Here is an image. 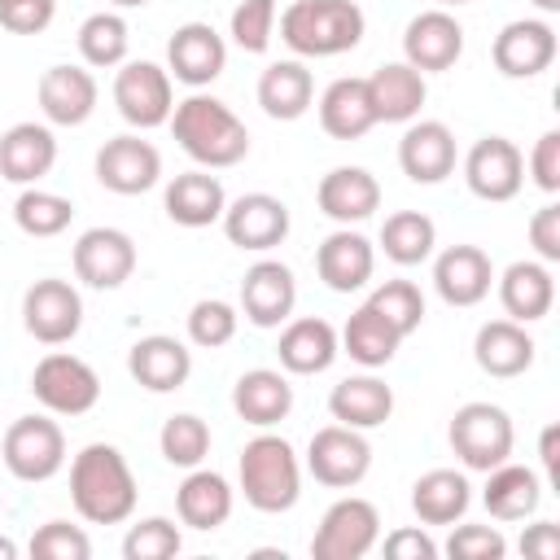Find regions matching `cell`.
I'll return each mask as SVG.
<instances>
[{"instance_id": "cb8c5ba5", "label": "cell", "mask_w": 560, "mask_h": 560, "mask_svg": "<svg viewBox=\"0 0 560 560\" xmlns=\"http://www.w3.org/2000/svg\"><path fill=\"white\" fill-rule=\"evenodd\" d=\"M315 271L332 293H354L372 280L376 271V249L363 232L337 228L332 236H324V245L315 249Z\"/></svg>"}, {"instance_id": "f907efd6", "label": "cell", "mask_w": 560, "mask_h": 560, "mask_svg": "<svg viewBox=\"0 0 560 560\" xmlns=\"http://www.w3.org/2000/svg\"><path fill=\"white\" fill-rule=\"evenodd\" d=\"M57 13V0H0V26L13 35H39Z\"/></svg>"}, {"instance_id": "484cf974", "label": "cell", "mask_w": 560, "mask_h": 560, "mask_svg": "<svg viewBox=\"0 0 560 560\" xmlns=\"http://www.w3.org/2000/svg\"><path fill=\"white\" fill-rule=\"evenodd\" d=\"M534 337L525 332V324L516 319H490L477 328L472 337V359L486 376H499V381H512L521 372L534 368Z\"/></svg>"}, {"instance_id": "d590c367", "label": "cell", "mask_w": 560, "mask_h": 560, "mask_svg": "<svg viewBox=\"0 0 560 560\" xmlns=\"http://www.w3.org/2000/svg\"><path fill=\"white\" fill-rule=\"evenodd\" d=\"M481 503L494 521H529L542 503V481L534 468L525 464H499L486 472V490H481Z\"/></svg>"}, {"instance_id": "44dd1931", "label": "cell", "mask_w": 560, "mask_h": 560, "mask_svg": "<svg viewBox=\"0 0 560 560\" xmlns=\"http://www.w3.org/2000/svg\"><path fill=\"white\" fill-rule=\"evenodd\" d=\"M494 284V262L481 245H446L433 262V289L446 306H477Z\"/></svg>"}, {"instance_id": "11a10c76", "label": "cell", "mask_w": 560, "mask_h": 560, "mask_svg": "<svg viewBox=\"0 0 560 560\" xmlns=\"http://www.w3.org/2000/svg\"><path fill=\"white\" fill-rule=\"evenodd\" d=\"M521 551L534 556V560H556V556H560V529H556V521H534V525H525Z\"/></svg>"}, {"instance_id": "83f0119b", "label": "cell", "mask_w": 560, "mask_h": 560, "mask_svg": "<svg viewBox=\"0 0 560 560\" xmlns=\"http://www.w3.org/2000/svg\"><path fill=\"white\" fill-rule=\"evenodd\" d=\"M280 368L293 372V376H315L324 368H332V359L341 354V341H337V328L319 315H302V319H289L284 332H280Z\"/></svg>"}, {"instance_id": "b9f144b4", "label": "cell", "mask_w": 560, "mask_h": 560, "mask_svg": "<svg viewBox=\"0 0 560 560\" xmlns=\"http://www.w3.org/2000/svg\"><path fill=\"white\" fill-rule=\"evenodd\" d=\"M70 219H74L70 197L48 192V188H35V184L22 188V197L13 201V223H18L26 236H39V241L61 236V232L70 228Z\"/></svg>"}, {"instance_id": "f5cc1de1", "label": "cell", "mask_w": 560, "mask_h": 560, "mask_svg": "<svg viewBox=\"0 0 560 560\" xmlns=\"http://www.w3.org/2000/svg\"><path fill=\"white\" fill-rule=\"evenodd\" d=\"M529 245H534V254H538V262H560V206L556 201H547L542 210H534V219H529Z\"/></svg>"}, {"instance_id": "836d02e7", "label": "cell", "mask_w": 560, "mask_h": 560, "mask_svg": "<svg viewBox=\"0 0 560 560\" xmlns=\"http://www.w3.org/2000/svg\"><path fill=\"white\" fill-rule=\"evenodd\" d=\"M175 512H179V521L188 529H201V534L219 529L232 516V486H228V477L210 472L201 464L188 468V477L175 490Z\"/></svg>"}, {"instance_id": "ac0fdd59", "label": "cell", "mask_w": 560, "mask_h": 560, "mask_svg": "<svg viewBox=\"0 0 560 560\" xmlns=\"http://www.w3.org/2000/svg\"><path fill=\"white\" fill-rule=\"evenodd\" d=\"M494 70L508 79H534L556 61V31L542 18H516L508 22L490 44Z\"/></svg>"}, {"instance_id": "7c38bea8", "label": "cell", "mask_w": 560, "mask_h": 560, "mask_svg": "<svg viewBox=\"0 0 560 560\" xmlns=\"http://www.w3.org/2000/svg\"><path fill=\"white\" fill-rule=\"evenodd\" d=\"M464 179L481 201H512L525 184V153L508 136H481L464 158Z\"/></svg>"}, {"instance_id": "9f6ffc18", "label": "cell", "mask_w": 560, "mask_h": 560, "mask_svg": "<svg viewBox=\"0 0 560 560\" xmlns=\"http://www.w3.org/2000/svg\"><path fill=\"white\" fill-rule=\"evenodd\" d=\"M538 455H542V472L547 486H560V424H547L538 438Z\"/></svg>"}, {"instance_id": "603a6c76", "label": "cell", "mask_w": 560, "mask_h": 560, "mask_svg": "<svg viewBox=\"0 0 560 560\" xmlns=\"http://www.w3.org/2000/svg\"><path fill=\"white\" fill-rule=\"evenodd\" d=\"M127 372L140 389L149 394H171L188 381L192 372V350L179 341V337H166V332H153V337H140L131 350H127Z\"/></svg>"}, {"instance_id": "816d5d0a", "label": "cell", "mask_w": 560, "mask_h": 560, "mask_svg": "<svg viewBox=\"0 0 560 560\" xmlns=\"http://www.w3.org/2000/svg\"><path fill=\"white\" fill-rule=\"evenodd\" d=\"M529 175L542 192H560V131H542L529 149Z\"/></svg>"}, {"instance_id": "7a4b0ae2", "label": "cell", "mask_w": 560, "mask_h": 560, "mask_svg": "<svg viewBox=\"0 0 560 560\" xmlns=\"http://www.w3.org/2000/svg\"><path fill=\"white\" fill-rule=\"evenodd\" d=\"M166 122H171L179 149H184L197 166H206V171L236 166V162L249 153V127H245L219 96L192 92L188 101H175V109H171Z\"/></svg>"}, {"instance_id": "c3c4849f", "label": "cell", "mask_w": 560, "mask_h": 560, "mask_svg": "<svg viewBox=\"0 0 560 560\" xmlns=\"http://www.w3.org/2000/svg\"><path fill=\"white\" fill-rule=\"evenodd\" d=\"M31 556L39 560H88L92 556V542L79 525L70 521H48L31 534Z\"/></svg>"}, {"instance_id": "ab89813d", "label": "cell", "mask_w": 560, "mask_h": 560, "mask_svg": "<svg viewBox=\"0 0 560 560\" xmlns=\"http://www.w3.org/2000/svg\"><path fill=\"white\" fill-rule=\"evenodd\" d=\"M433 245H438V228H433V219L420 214V210H394V214L385 219V228H381V249H385V258L398 262V267L424 262V258L433 254Z\"/></svg>"}, {"instance_id": "f6af8a7d", "label": "cell", "mask_w": 560, "mask_h": 560, "mask_svg": "<svg viewBox=\"0 0 560 560\" xmlns=\"http://www.w3.org/2000/svg\"><path fill=\"white\" fill-rule=\"evenodd\" d=\"M236 324H241V315H236L232 302H223V298H201V302H192V311H188V341L201 346V350H219V346H228V341L236 337Z\"/></svg>"}, {"instance_id": "ba28073f", "label": "cell", "mask_w": 560, "mask_h": 560, "mask_svg": "<svg viewBox=\"0 0 560 560\" xmlns=\"http://www.w3.org/2000/svg\"><path fill=\"white\" fill-rule=\"evenodd\" d=\"M381 542V512L372 499L346 494L337 499L324 516L319 529L311 538V556L315 560H359Z\"/></svg>"}, {"instance_id": "277c9868", "label": "cell", "mask_w": 560, "mask_h": 560, "mask_svg": "<svg viewBox=\"0 0 560 560\" xmlns=\"http://www.w3.org/2000/svg\"><path fill=\"white\" fill-rule=\"evenodd\" d=\"M363 9L354 0H293L280 13V39L298 57H337L363 39Z\"/></svg>"}, {"instance_id": "680465c9", "label": "cell", "mask_w": 560, "mask_h": 560, "mask_svg": "<svg viewBox=\"0 0 560 560\" xmlns=\"http://www.w3.org/2000/svg\"><path fill=\"white\" fill-rule=\"evenodd\" d=\"M534 9H542V13H560V0H534Z\"/></svg>"}, {"instance_id": "bcb514c9", "label": "cell", "mask_w": 560, "mask_h": 560, "mask_svg": "<svg viewBox=\"0 0 560 560\" xmlns=\"http://www.w3.org/2000/svg\"><path fill=\"white\" fill-rule=\"evenodd\" d=\"M228 35L241 52H267L276 35V0H241L232 9Z\"/></svg>"}, {"instance_id": "2e32d148", "label": "cell", "mask_w": 560, "mask_h": 560, "mask_svg": "<svg viewBox=\"0 0 560 560\" xmlns=\"http://www.w3.org/2000/svg\"><path fill=\"white\" fill-rule=\"evenodd\" d=\"M223 66H228V44L210 22H184L166 39V74H175L188 88L214 83Z\"/></svg>"}, {"instance_id": "5b68a950", "label": "cell", "mask_w": 560, "mask_h": 560, "mask_svg": "<svg viewBox=\"0 0 560 560\" xmlns=\"http://www.w3.org/2000/svg\"><path fill=\"white\" fill-rule=\"evenodd\" d=\"M451 451L459 455L464 468L472 472H490L499 468L508 455H512V416L494 402H464L455 416H451Z\"/></svg>"}, {"instance_id": "5bb4252c", "label": "cell", "mask_w": 560, "mask_h": 560, "mask_svg": "<svg viewBox=\"0 0 560 560\" xmlns=\"http://www.w3.org/2000/svg\"><path fill=\"white\" fill-rule=\"evenodd\" d=\"M136 271V241L122 228H88L74 241V276L88 289H118Z\"/></svg>"}, {"instance_id": "7bdbcfd3", "label": "cell", "mask_w": 560, "mask_h": 560, "mask_svg": "<svg viewBox=\"0 0 560 560\" xmlns=\"http://www.w3.org/2000/svg\"><path fill=\"white\" fill-rule=\"evenodd\" d=\"M158 446H162V459L175 464V468H197L206 455H210V424L192 411H179L162 424L158 433Z\"/></svg>"}, {"instance_id": "6da1fadb", "label": "cell", "mask_w": 560, "mask_h": 560, "mask_svg": "<svg viewBox=\"0 0 560 560\" xmlns=\"http://www.w3.org/2000/svg\"><path fill=\"white\" fill-rule=\"evenodd\" d=\"M136 472L109 442H88L70 464V499L88 525H122L136 512Z\"/></svg>"}, {"instance_id": "1f68e13d", "label": "cell", "mask_w": 560, "mask_h": 560, "mask_svg": "<svg viewBox=\"0 0 560 560\" xmlns=\"http://www.w3.org/2000/svg\"><path fill=\"white\" fill-rule=\"evenodd\" d=\"M162 206H166L171 223H179V228H210V223L223 219L228 192H223L219 175H210V171H184V175H175L166 184Z\"/></svg>"}, {"instance_id": "91938a15", "label": "cell", "mask_w": 560, "mask_h": 560, "mask_svg": "<svg viewBox=\"0 0 560 560\" xmlns=\"http://www.w3.org/2000/svg\"><path fill=\"white\" fill-rule=\"evenodd\" d=\"M109 4H118V9H140V4H149V0H109Z\"/></svg>"}, {"instance_id": "e0dca14e", "label": "cell", "mask_w": 560, "mask_h": 560, "mask_svg": "<svg viewBox=\"0 0 560 560\" xmlns=\"http://www.w3.org/2000/svg\"><path fill=\"white\" fill-rule=\"evenodd\" d=\"M298 306V280L284 262L258 258L241 276V311L254 328H280Z\"/></svg>"}, {"instance_id": "ffe728a7", "label": "cell", "mask_w": 560, "mask_h": 560, "mask_svg": "<svg viewBox=\"0 0 560 560\" xmlns=\"http://www.w3.org/2000/svg\"><path fill=\"white\" fill-rule=\"evenodd\" d=\"M398 166L411 184H442L455 171V131L438 118H411L398 140Z\"/></svg>"}, {"instance_id": "30bf717a", "label": "cell", "mask_w": 560, "mask_h": 560, "mask_svg": "<svg viewBox=\"0 0 560 560\" xmlns=\"http://www.w3.org/2000/svg\"><path fill=\"white\" fill-rule=\"evenodd\" d=\"M22 324L35 341L44 346H66L79 337L83 328V298L70 280H57V276H44L26 289L22 298Z\"/></svg>"}, {"instance_id": "d6986e66", "label": "cell", "mask_w": 560, "mask_h": 560, "mask_svg": "<svg viewBox=\"0 0 560 560\" xmlns=\"http://www.w3.org/2000/svg\"><path fill=\"white\" fill-rule=\"evenodd\" d=\"M459 57H464V26L446 9H424L407 22V31H402L407 66L429 74V70H451Z\"/></svg>"}, {"instance_id": "681fc988", "label": "cell", "mask_w": 560, "mask_h": 560, "mask_svg": "<svg viewBox=\"0 0 560 560\" xmlns=\"http://www.w3.org/2000/svg\"><path fill=\"white\" fill-rule=\"evenodd\" d=\"M508 538L494 525H455L446 538V556L455 560H503Z\"/></svg>"}, {"instance_id": "f546056e", "label": "cell", "mask_w": 560, "mask_h": 560, "mask_svg": "<svg viewBox=\"0 0 560 560\" xmlns=\"http://www.w3.org/2000/svg\"><path fill=\"white\" fill-rule=\"evenodd\" d=\"M368 96L376 109V122H411L429 96V83L407 61H385L368 74Z\"/></svg>"}, {"instance_id": "4316f807", "label": "cell", "mask_w": 560, "mask_h": 560, "mask_svg": "<svg viewBox=\"0 0 560 560\" xmlns=\"http://www.w3.org/2000/svg\"><path fill=\"white\" fill-rule=\"evenodd\" d=\"M315 201H319V210L332 219V223H363L368 214H376V206H381V184H376V175L372 171H363V166H332L324 179H319V188H315Z\"/></svg>"}, {"instance_id": "6f0895ef", "label": "cell", "mask_w": 560, "mask_h": 560, "mask_svg": "<svg viewBox=\"0 0 560 560\" xmlns=\"http://www.w3.org/2000/svg\"><path fill=\"white\" fill-rule=\"evenodd\" d=\"M13 556H18V547L9 538H0V560H13Z\"/></svg>"}, {"instance_id": "d6a6232c", "label": "cell", "mask_w": 560, "mask_h": 560, "mask_svg": "<svg viewBox=\"0 0 560 560\" xmlns=\"http://www.w3.org/2000/svg\"><path fill=\"white\" fill-rule=\"evenodd\" d=\"M499 302L508 311V319L516 324H534L551 311L556 302V280H551V267L538 262V258H521L512 262L503 276H499Z\"/></svg>"}, {"instance_id": "4dcf8cb0", "label": "cell", "mask_w": 560, "mask_h": 560, "mask_svg": "<svg viewBox=\"0 0 560 560\" xmlns=\"http://www.w3.org/2000/svg\"><path fill=\"white\" fill-rule=\"evenodd\" d=\"M319 127L332 140H363L376 127V109L368 96V79H332L319 92Z\"/></svg>"}, {"instance_id": "74e56055", "label": "cell", "mask_w": 560, "mask_h": 560, "mask_svg": "<svg viewBox=\"0 0 560 560\" xmlns=\"http://www.w3.org/2000/svg\"><path fill=\"white\" fill-rule=\"evenodd\" d=\"M311 101H315V79L302 61H271L258 74V105L267 118L293 122L311 109Z\"/></svg>"}, {"instance_id": "f1b7e54d", "label": "cell", "mask_w": 560, "mask_h": 560, "mask_svg": "<svg viewBox=\"0 0 560 560\" xmlns=\"http://www.w3.org/2000/svg\"><path fill=\"white\" fill-rule=\"evenodd\" d=\"M232 407H236V416L245 424L271 429V424H280L293 411V385L276 368H249L232 385Z\"/></svg>"}, {"instance_id": "8992f818", "label": "cell", "mask_w": 560, "mask_h": 560, "mask_svg": "<svg viewBox=\"0 0 560 560\" xmlns=\"http://www.w3.org/2000/svg\"><path fill=\"white\" fill-rule=\"evenodd\" d=\"M31 394L39 398L44 411L52 416H88L101 402V376L92 363H83L79 354L52 350L35 363L31 372Z\"/></svg>"}, {"instance_id": "9c48e42d", "label": "cell", "mask_w": 560, "mask_h": 560, "mask_svg": "<svg viewBox=\"0 0 560 560\" xmlns=\"http://www.w3.org/2000/svg\"><path fill=\"white\" fill-rule=\"evenodd\" d=\"M372 468V442L363 438V429L350 424H324L311 433L306 446V472L328 486V490H350L368 477Z\"/></svg>"}, {"instance_id": "3957f363", "label": "cell", "mask_w": 560, "mask_h": 560, "mask_svg": "<svg viewBox=\"0 0 560 560\" xmlns=\"http://www.w3.org/2000/svg\"><path fill=\"white\" fill-rule=\"evenodd\" d=\"M236 472H241V494L254 512L276 516L302 499V464H298V451L280 433L249 438Z\"/></svg>"}, {"instance_id": "e575fe53", "label": "cell", "mask_w": 560, "mask_h": 560, "mask_svg": "<svg viewBox=\"0 0 560 560\" xmlns=\"http://www.w3.org/2000/svg\"><path fill=\"white\" fill-rule=\"evenodd\" d=\"M328 411H332L337 424H350V429H376V424H385V420L394 416V389H389L381 376H372V372H363V376H346V381L332 385V394H328Z\"/></svg>"}, {"instance_id": "d4e9b609", "label": "cell", "mask_w": 560, "mask_h": 560, "mask_svg": "<svg viewBox=\"0 0 560 560\" xmlns=\"http://www.w3.org/2000/svg\"><path fill=\"white\" fill-rule=\"evenodd\" d=\"M57 162V136L44 122H13L0 136V179L9 184H39Z\"/></svg>"}, {"instance_id": "4fadbf2b", "label": "cell", "mask_w": 560, "mask_h": 560, "mask_svg": "<svg viewBox=\"0 0 560 560\" xmlns=\"http://www.w3.org/2000/svg\"><path fill=\"white\" fill-rule=\"evenodd\" d=\"M96 179L118 197H140L162 179V153L140 136H114L96 149Z\"/></svg>"}, {"instance_id": "7dc6e473", "label": "cell", "mask_w": 560, "mask_h": 560, "mask_svg": "<svg viewBox=\"0 0 560 560\" xmlns=\"http://www.w3.org/2000/svg\"><path fill=\"white\" fill-rule=\"evenodd\" d=\"M179 547H184L179 525L166 521V516H144V521H136V525L127 529V538H122V556H127V560H166V556H175Z\"/></svg>"}, {"instance_id": "7402d4cb", "label": "cell", "mask_w": 560, "mask_h": 560, "mask_svg": "<svg viewBox=\"0 0 560 560\" xmlns=\"http://www.w3.org/2000/svg\"><path fill=\"white\" fill-rule=\"evenodd\" d=\"M35 96H39V109L52 127H79L92 118L101 88H96L92 70H83V66H48L39 74Z\"/></svg>"}, {"instance_id": "8d00e7d4", "label": "cell", "mask_w": 560, "mask_h": 560, "mask_svg": "<svg viewBox=\"0 0 560 560\" xmlns=\"http://www.w3.org/2000/svg\"><path fill=\"white\" fill-rule=\"evenodd\" d=\"M468 503H472V486L455 468H429L411 486V512L420 516V525H455L468 512Z\"/></svg>"}, {"instance_id": "9a60e30c", "label": "cell", "mask_w": 560, "mask_h": 560, "mask_svg": "<svg viewBox=\"0 0 560 560\" xmlns=\"http://www.w3.org/2000/svg\"><path fill=\"white\" fill-rule=\"evenodd\" d=\"M219 223H223V232L236 249L267 254L289 236V206L271 192H245V197L228 201Z\"/></svg>"}, {"instance_id": "8fae6325", "label": "cell", "mask_w": 560, "mask_h": 560, "mask_svg": "<svg viewBox=\"0 0 560 560\" xmlns=\"http://www.w3.org/2000/svg\"><path fill=\"white\" fill-rule=\"evenodd\" d=\"M114 105L122 114V122L149 131L162 127L175 109V92H171V74L153 61H122L114 74Z\"/></svg>"}, {"instance_id": "ee69618b", "label": "cell", "mask_w": 560, "mask_h": 560, "mask_svg": "<svg viewBox=\"0 0 560 560\" xmlns=\"http://www.w3.org/2000/svg\"><path fill=\"white\" fill-rule=\"evenodd\" d=\"M368 306L381 311L402 337H411L424 324V293L411 280H385V284H376L372 298H368Z\"/></svg>"}, {"instance_id": "db71d44e", "label": "cell", "mask_w": 560, "mask_h": 560, "mask_svg": "<svg viewBox=\"0 0 560 560\" xmlns=\"http://www.w3.org/2000/svg\"><path fill=\"white\" fill-rule=\"evenodd\" d=\"M381 551H385L389 560H433V556H438V542H433L424 529L407 525V529H394V534H385Z\"/></svg>"}, {"instance_id": "52a82bcc", "label": "cell", "mask_w": 560, "mask_h": 560, "mask_svg": "<svg viewBox=\"0 0 560 560\" xmlns=\"http://www.w3.org/2000/svg\"><path fill=\"white\" fill-rule=\"evenodd\" d=\"M0 455H4V468L18 481H48L66 464V433L48 416H18L4 429Z\"/></svg>"}, {"instance_id": "f35d334b", "label": "cell", "mask_w": 560, "mask_h": 560, "mask_svg": "<svg viewBox=\"0 0 560 560\" xmlns=\"http://www.w3.org/2000/svg\"><path fill=\"white\" fill-rule=\"evenodd\" d=\"M337 341H341V350L359 363V368H385L394 354H398V346L407 341L381 311H372L368 302L346 319V328L337 332Z\"/></svg>"}, {"instance_id": "94428289", "label": "cell", "mask_w": 560, "mask_h": 560, "mask_svg": "<svg viewBox=\"0 0 560 560\" xmlns=\"http://www.w3.org/2000/svg\"><path fill=\"white\" fill-rule=\"evenodd\" d=\"M438 4H468V0H438Z\"/></svg>"}, {"instance_id": "60d3db41", "label": "cell", "mask_w": 560, "mask_h": 560, "mask_svg": "<svg viewBox=\"0 0 560 560\" xmlns=\"http://www.w3.org/2000/svg\"><path fill=\"white\" fill-rule=\"evenodd\" d=\"M127 44H131V31L118 13L101 9L92 18H83L79 26V57L96 70H109V66H122L127 61Z\"/></svg>"}]
</instances>
